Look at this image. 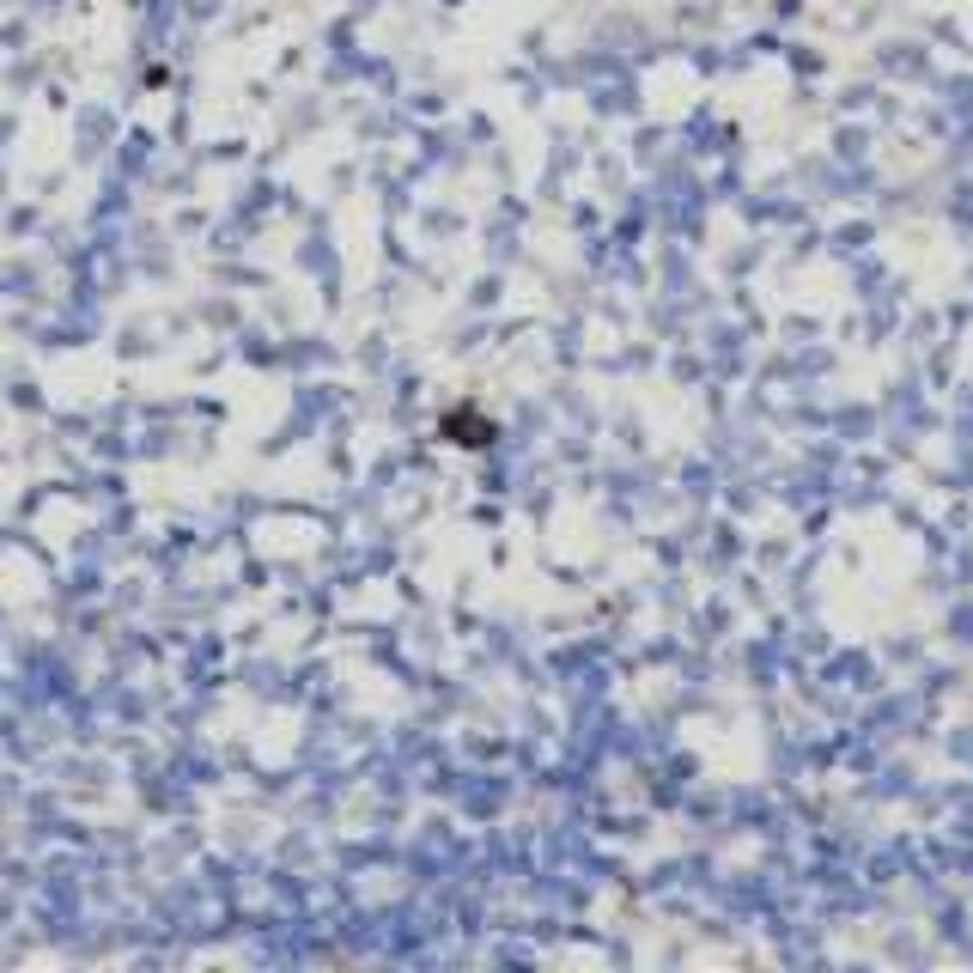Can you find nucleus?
I'll list each match as a JSON object with an SVG mask.
<instances>
[{"mask_svg":"<svg viewBox=\"0 0 973 973\" xmlns=\"http://www.w3.org/2000/svg\"><path fill=\"white\" fill-rule=\"evenodd\" d=\"M444 438H457V444H487V438H493V426H487L481 414L457 408V414H444Z\"/></svg>","mask_w":973,"mask_h":973,"instance_id":"f257e3e1","label":"nucleus"}]
</instances>
